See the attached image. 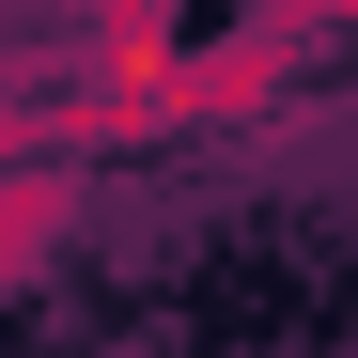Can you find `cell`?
<instances>
[{
    "label": "cell",
    "instance_id": "6da1fadb",
    "mask_svg": "<svg viewBox=\"0 0 358 358\" xmlns=\"http://www.w3.org/2000/svg\"><path fill=\"white\" fill-rule=\"evenodd\" d=\"M16 156H125V141H187V47L171 31H94L78 63H31L0 109Z\"/></svg>",
    "mask_w": 358,
    "mask_h": 358
},
{
    "label": "cell",
    "instance_id": "7a4b0ae2",
    "mask_svg": "<svg viewBox=\"0 0 358 358\" xmlns=\"http://www.w3.org/2000/svg\"><path fill=\"white\" fill-rule=\"evenodd\" d=\"M296 78H312V63H296V47H280L265 16H234L218 47H187V141H218V125H265V109H280Z\"/></svg>",
    "mask_w": 358,
    "mask_h": 358
},
{
    "label": "cell",
    "instance_id": "3957f363",
    "mask_svg": "<svg viewBox=\"0 0 358 358\" xmlns=\"http://www.w3.org/2000/svg\"><path fill=\"white\" fill-rule=\"evenodd\" d=\"M63 218H78V156H16V187H0V265L47 280L63 265Z\"/></svg>",
    "mask_w": 358,
    "mask_h": 358
},
{
    "label": "cell",
    "instance_id": "277c9868",
    "mask_svg": "<svg viewBox=\"0 0 358 358\" xmlns=\"http://www.w3.org/2000/svg\"><path fill=\"white\" fill-rule=\"evenodd\" d=\"M78 31H171V0H78Z\"/></svg>",
    "mask_w": 358,
    "mask_h": 358
},
{
    "label": "cell",
    "instance_id": "5b68a950",
    "mask_svg": "<svg viewBox=\"0 0 358 358\" xmlns=\"http://www.w3.org/2000/svg\"><path fill=\"white\" fill-rule=\"evenodd\" d=\"M343 31H358V0H343Z\"/></svg>",
    "mask_w": 358,
    "mask_h": 358
}]
</instances>
